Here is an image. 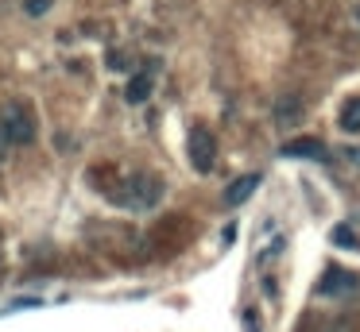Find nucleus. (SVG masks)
<instances>
[{
  "mask_svg": "<svg viewBox=\"0 0 360 332\" xmlns=\"http://www.w3.org/2000/svg\"><path fill=\"white\" fill-rule=\"evenodd\" d=\"M275 116H279V124H295L298 120V97H283L275 105Z\"/></svg>",
  "mask_w": 360,
  "mask_h": 332,
  "instance_id": "obj_9",
  "label": "nucleus"
},
{
  "mask_svg": "<svg viewBox=\"0 0 360 332\" xmlns=\"http://www.w3.org/2000/svg\"><path fill=\"white\" fill-rule=\"evenodd\" d=\"M352 286H356V278H352L349 270L329 267V270H326V278L318 282V293H321V298H329V293H345V290H352Z\"/></svg>",
  "mask_w": 360,
  "mask_h": 332,
  "instance_id": "obj_6",
  "label": "nucleus"
},
{
  "mask_svg": "<svg viewBox=\"0 0 360 332\" xmlns=\"http://www.w3.org/2000/svg\"><path fill=\"white\" fill-rule=\"evenodd\" d=\"M337 124H341L345 131H360V97L345 100V105H341V120H337Z\"/></svg>",
  "mask_w": 360,
  "mask_h": 332,
  "instance_id": "obj_8",
  "label": "nucleus"
},
{
  "mask_svg": "<svg viewBox=\"0 0 360 332\" xmlns=\"http://www.w3.org/2000/svg\"><path fill=\"white\" fill-rule=\"evenodd\" d=\"M159 197H163V182H159V178H151V174L128 178L124 190L117 193V201H120V205H128V208H151Z\"/></svg>",
  "mask_w": 360,
  "mask_h": 332,
  "instance_id": "obj_2",
  "label": "nucleus"
},
{
  "mask_svg": "<svg viewBox=\"0 0 360 332\" xmlns=\"http://www.w3.org/2000/svg\"><path fill=\"white\" fill-rule=\"evenodd\" d=\"M256 190H259V174H240V178H236V182L225 190V205H229V208L244 205V201H248Z\"/></svg>",
  "mask_w": 360,
  "mask_h": 332,
  "instance_id": "obj_5",
  "label": "nucleus"
},
{
  "mask_svg": "<svg viewBox=\"0 0 360 332\" xmlns=\"http://www.w3.org/2000/svg\"><path fill=\"white\" fill-rule=\"evenodd\" d=\"M283 154H287V159H318V162L329 159L321 139H290V143L283 147Z\"/></svg>",
  "mask_w": 360,
  "mask_h": 332,
  "instance_id": "obj_4",
  "label": "nucleus"
},
{
  "mask_svg": "<svg viewBox=\"0 0 360 332\" xmlns=\"http://www.w3.org/2000/svg\"><path fill=\"white\" fill-rule=\"evenodd\" d=\"M47 8H51V0H27V12L32 15H43Z\"/></svg>",
  "mask_w": 360,
  "mask_h": 332,
  "instance_id": "obj_11",
  "label": "nucleus"
},
{
  "mask_svg": "<svg viewBox=\"0 0 360 332\" xmlns=\"http://www.w3.org/2000/svg\"><path fill=\"white\" fill-rule=\"evenodd\" d=\"M333 244H337V247H356V232L341 224V228H333Z\"/></svg>",
  "mask_w": 360,
  "mask_h": 332,
  "instance_id": "obj_10",
  "label": "nucleus"
},
{
  "mask_svg": "<svg viewBox=\"0 0 360 332\" xmlns=\"http://www.w3.org/2000/svg\"><path fill=\"white\" fill-rule=\"evenodd\" d=\"M124 97L132 100V105H143V100L151 97V69H143V74H136L132 81H128Z\"/></svg>",
  "mask_w": 360,
  "mask_h": 332,
  "instance_id": "obj_7",
  "label": "nucleus"
},
{
  "mask_svg": "<svg viewBox=\"0 0 360 332\" xmlns=\"http://www.w3.org/2000/svg\"><path fill=\"white\" fill-rule=\"evenodd\" d=\"M213 159H217V139H213V131L194 128L190 131V162H194V170L198 174H210Z\"/></svg>",
  "mask_w": 360,
  "mask_h": 332,
  "instance_id": "obj_3",
  "label": "nucleus"
},
{
  "mask_svg": "<svg viewBox=\"0 0 360 332\" xmlns=\"http://www.w3.org/2000/svg\"><path fill=\"white\" fill-rule=\"evenodd\" d=\"M35 139V120H32V108L27 105H8L4 112H0V143L8 147H24Z\"/></svg>",
  "mask_w": 360,
  "mask_h": 332,
  "instance_id": "obj_1",
  "label": "nucleus"
}]
</instances>
